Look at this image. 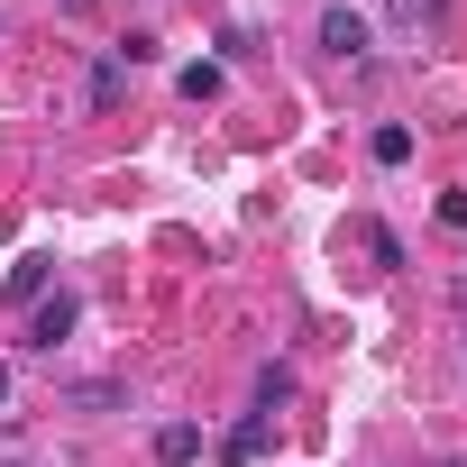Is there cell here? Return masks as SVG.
Masks as SVG:
<instances>
[{
	"label": "cell",
	"instance_id": "9",
	"mask_svg": "<svg viewBox=\"0 0 467 467\" xmlns=\"http://www.w3.org/2000/svg\"><path fill=\"white\" fill-rule=\"evenodd\" d=\"M174 83H183V101H220V83H229V74H220V65H183Z\"/></svg>",
	"mask_w": 467,
	"mask_h": 467
},
{
	"label": "cell",
	"instance_id": "1",
	"mask_svg": "<svg viewBox=\"0 0 467 467\" xmlns=\"http://www.w3.org/2000/svg\"><path fill=\"white\" fill-rule=\"evenodd\" d=\"M376 47V19L358 10V0H330V10H321V56H339V65H358Z\"/></svg>",
	"mask_w": 467,
	"mask_h": 467
},
{
	"label": "cell",
	"instance_id": "8",
	"mask_svg": "<svg viewBox=\"0 0 467 467\" xmlns=\"http://www.w3.org/2000/svg\"><path fill=\"white\" fill-rule=\"evenodd\" d=\"M367 156H376V165H403V156H412V129H403V119H385V129L367 138Z\"/></svg>",
	"mask_w": 467,
	"mask_h": 467
},
{
	"label": "cell",
	"instance_id": "7",
	"mask_svg": "<svg viewBox=\"0 0 467 467\" xmlns=\"http://www.w3.org/2000/svg\"><path fill=\"white\" fill-rule=\"evenodd\" d=\"M119 92H129V65H119V56H101V65H92V110H110Z\"/></svg>",
	"mask_w": 467,
	"mask_h": 467
},
{
	"label": "cell",
	"instance_id": "11",
	"mask_svg": "<svg viewBox=\"0 0 467 467\" xmlns=\"http://www.w3.org/2000/svg\"><path fill=\"white\" fill-rule=\"evenodd\" d=\"M458 312H467V266H458Z\"/></svg>",
	"mask_w": 467,
	"mask_h": 467
},
{
	"label": "cell",
	"instance_id": "13",
	"mask_svg": "<svg viewBox=\"0 0 467 467\" xmlns=\"http://www.w3.org/2000/svg\"><path fill=\"white\" fill-rule=\"evenodd\" d=\"M440 467H458V458H440Z\"/></svg>",
	"mask_w": 467,
	"mask_h": 467
},
{
	"label": "cell",
	"instance_id": "14",
	"mask_svg": "<svg viewBox=\"0 0 467 467\" xmlns=\"http://www.w3.org/2000/svg\"><path fill=\"white\" fill-rule=\"evenodd\" d=\"M10 467H19V458H10Z\"/></svg>",
	"mask_w": 467,
	"mask_h": 467
},
{
	"label": "cell",
	"instance_id": "5",
	"mask_svg": "<svg viewBox=\"0 0 467 467\" xmlns=\"http://www.w3.org/2000/svg\"><path fill=\"white\" fill-rule=\"evenodd\" d=\"M156 458L165 467H192L202 458V421H156Z\"/></svg>",
	"mask_w": 467,
	"mask_h": 467
},
{
	"label": "cell",
	"instance_id": "10",
	"mask_svg": "<svg viewBox=\"0 0 467 467\" xmlns=\"http://www.w3.org/2000/svg\"><path fill=\"white\" fill-rule=\"evenodd\" d=\"M367 257H376V266H403V239H394L385 220H367Z\"/></svg>",
	"mask_w": 467,
	"mask_h": 467
},
{
	"label": "cell",
	"instance_id": "2",
	"mask_svg": "<svg viewBox=\"0 0 467 467\" xmlns=\"http://www.w3.org/2000/svg\"><path fill=\"white\" fill-rule=\"evenodd\" d=\"M266 449H275V421H266V412H239V421L220 431V458H229V467H257Z\"/></svg>",
	"mask_w": 467,
	"mask_h": 467
},
{
	"label": "cell",
	"instance_id": "3",
	"mask_svg": "<svg viewBox=\"0 0 467 467\" xmlns=\"http://www.w3.org/2000/svg\"><path fill=\"white\" fill-rule=\"evenodd\" d=\"M74 321H83V303H74V294H47V303H37V321H28V348H56Z\"/></svg>",
	"mask_w": 467,
	"mask_h": 467
},
{
	"label": "cell",
	"instance_id": "12",
	"mask_svg": "<svg viewBox=\"0 0 467 467\" xmlns=\"http://www.w3.org/2000/svg\"><path fill=\"white\" fill-rule=\"evenodd\" d=\"M0 403H10V367H0Z\"/></svg>",
	"mask_w": 467,
	"mask_h": 467
},
{
	"label": "cell",
	"instance_id": "4",
	"mask_svg": "<svg viewBox=\"0 0 467 467\" xmlns=\"http://www.w3.org/2000/svg\"><path fill=\"white\" fill-rule=\"evenodd\" d=\"M47 285H56V257H19L0 294H10V303H47Z\"/></svg>",
	"mask_w": 467,
	"mask_h": 467
},
{
	"label": "cell",
	"instance_id": "6",
	"mask_svg": "<svg viewBox=\"0 0 467 467\" xmlns=\"http://www.w3.org/2000/svg\"><path fill=\"white\" fill-rule=\"evenodd\" d=\"M275 403H294V367H285V358L257 367V412H275Z\"/></svg>",
	"mask_w": 467,
	"mask_h": 467
}]
</instances>
